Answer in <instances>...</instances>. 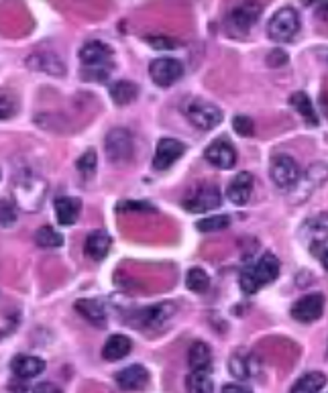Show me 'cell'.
Returning <instances> with one entry per match:
<instances>
[{
  "instance_id": "obj_3",
  "label": "cell",
  "mask_w": 328,
  "mask_h": 393,
  "mask_svg": "<svg viewBox=\"0 0 328 393\" xmlns=\"http://www.w3.org/2000/svg\"><path fill=\"white\" fill-rule=\"evenodd\" d=\"M13 190H15V204L19 206V210L35 212L43 204L47 185L41 178H37L33 174H23L17 178V183Z\"/></svg>"
},
{
  "instance_id": "obj_5",
  "label": "cell",
  "mask_w": 328,
  "mask_h": 393,
  "mask_svg": "<svg viewBox=\"0 0 328 393\" xmlns=\"http://www.w3.org/2000/svg\"><path fill=\"white\" fill-rule=\"evenodd\" d=\"M104 151H106V157H108L110 163H117V165L129 163L133 159V153H135L133 135L126 128H113L106 135Z\"/></svg>"
},
{
  "instance_id": "obj_28",
  "label": "cell",
  "mask_w": 328,
  "mask_h": 393,
  "mask_svg": "<svg viewBox=\"0 0 328 393\" xmlns=\"http://www.w3.org/2000/svg\"><path fill=\"white\" fill-rule=\"evenodd\" d=\"M27 63L31 65V69H43L47 74H54V76H61L63 74V65L61 61L51 56V53H37V56H31Z\"/></svg>"
},
{
  "instance_id": "obj_6",
  "label": "cell",
  "mask_w": 328,
  "mask_h": 393,
  "mask_svg": "<svg viewBox=\"0 0 328 393\" xmlns=\"http://www.w3.org/2000/svg\"><path fill=\"white\" fill-rule=\"evenodd\" d=\"M269 174H271V180L273 183L288 192V190H294L300 183V167L296 163L294 157L290 155H275L271 159V167H269Z\"/></svg>"
},
{
  "instance_id": "obj_1",
  "label": "cell",
  "mask_w": 328,
  "mask_h": 393,
  "mask_svg": "<svg viewBox=\"0 0 328 393\" xmlns=\"http://www.w3.org/2000/svg\"><path fill=\"white\" fill-rule=\"evenodd\" d=\"M110 60H113V49L106 43L88 41L80 49V61L84 65L82 76L94 78V80H104L110 72Z\"/></svg>"
},
{
  "instance_id": "obj_25",
  "label": "cell",
  "mask_w": 328,
  "mask_h": 393,
  "mask_svg": "<svg viewBox=\"0 0 328 393\" xmlns=\"http://www.w3.org/2000/svg\"><path fill=\"white\" fill-rule=\"evenodd\" d=\"M290 104L296 108V112L306 121V124L316 126V124L320 122L318 121V115H316V108H314V104H312V100H310V96H308L306 92H296V94H292Z\"/></svg>"
},
{
  "instance_id": "obj_4",
  "label": "cell",
  "mask_w": 328,
  "mask_h": 393,
  "mask_svg": "<svg viewBox=\"0 0 328 393\" xmlns=\"http://www.w3.org/2000/svg\"><path fill=\"white\" fill-rule=\"evenodd\" d=\"M300 27H302V23H300L298 12H296L292 6H284V8H279V10L273 15V19L269 21L268 33L273 41L288 43V41H292V39L298 35Z\"/></svg>"
},
{
  "instance_id": "obj_32",
  "label": "cell",
  "mask_w": 328,
  "mask_h": 393,
  "mask_svg": "<svg viewBox=\"0 0 328 393\" xmlns=\"http://www.w3.org/2000/svg\"><path fill=\"white\" fill-rule=\"evenodd\" d=\"M186 285H188V290H192V292H196V294H202V292H206L210 285V277L206 275L204 269H200V267H192L188 275H186Z\"/></svg>"
},
{
  "instance_id": "obj_14",
  "label": "cell",
  "mask_w": 328,
  "mask_h": 393,
  "mask_svg": "<svg viewBox=\"0 0 328 393\" xmlns=\"http://www.w3.org/2000/svg\"><path fill=\"white\" fill-rule=\"evenodd\" d=\"M183 151H186V147H183V143H179L178 139H161L157 143V149H155L153 167L157 172H163V169L172 167L183 155Z\"/></svg>"
},
{
  "instance_id": "obj_35",
  "label": "cell",
  "mask_w": 328,
  "mask_h": 393,
  "mask_svg": "<svg viewBox=\"0 0 328 393\" xmlns=\"http://www.w3.org/2000/svg\"><path fill=\"white\" fill-rule=\"evenodd\" d=\"M96 165H98V159H96V151H94V149L84 151V155H80L78 161H76V167H78V172H80L84 178H90V176L96 172Z\"/></svg>"
},
{
  "instance_id": "obj_22",
  "label": "cell",
  "mask_w": 328,
  "mask_h": 393,
  "mask_svg": "<svg viewBox=\"0 0 328 393\" xmlns=\"http://www.w3.org/2000/svg\"><path fill=\"white\" fill-rule=\"evenodd\" d=\"M176 314V303L165 302L157 303L143 312V326L145 328H159L163 322H167Z\"/></svg>"
},
{
  "instance_id": "obj_40",
  "label": "cell",
  "mask_w": 328,
  "mask_h": 393,
  "mask_svg": "<svg viewBox=\"0 0 328 393\" xmlns=\"http://www.w3.org/2000/svg\"><path fill=\"white\" fill-rule=\"evenodd\" d=\"M153 47H174V41H170V39H165V37H159V39H147Z\"/></svg>"
},
{
  "instance_id": "obj_31",
  "label": "cell",
  "mask_w": 328,
  "mask_h": 393,
  "mask_svg": "<svg viewBox=\"0 0 328 393\" xmlns=\"http://www.w3.org/2000/svg\"><path fill=\"white\" fill-rule=\"evenodd\" d=\"M229 224H231V216L214 214V216H206V218L198 220V222H196V228H198L200 233H218V231H224Z\"/></svg>"
},
{
  "instance_id": "obj_11",
  "label": "cell",
  "mask_w": 328,
  "mask_h": 393,
  "mask_svg": "<svg viewBox=\"0 0 328 393\" xmlns=\"http://www.w3.org/2000/svg\"><path fill=\"white\" fill-rule=\"evenodd\" d=\"M325 312V296L322 294H308L304 298H300L298 302L294 303L292 308V316L304 322V324H310V322H316Z\"/></svg>"
},
{
  "instance_id": "obj_43",
  "label": "cell",
  "mask_w": 328,
  "mask_h": 393,
  "mask_svg": "<svg viewBox=\"0 0 328 393\" xmlns=\"http://www.w3.org/2000/svg\"><path fill=\"white\" fill-rule=\"evenodd\" d=\"M322 10H325V12H327V15H328V4H327V6H325V8H322Z\"/></svg>"
},
{
  "instance_id": "obj_37",
  "label": "cell",
  "mask_w": 328,
  "mask_h": 393,
  "mask_svg": "<svg viewBox=\"0 0 328 393\" xmlns=\"http://www.w3.org/2000/svg\"><path fill=\"white\" fill-rule=\"evenodd\" d=\"M117 210H135V212H155V208L151 204H143V202H120L117 206Z\"/></svg>"
},
{
  "instance_id": "obj_21",
  "label": "cell",
  "mask_w": 328,
  "mask_h": 393,
  "mask_svg": "<svg viewBox=\"0 0 328 393\" xmlns=\"http://www.w3.org/2000/svg\"><path fill=\"white\" fill-rule=\"evenodd\" d=\"M261 15V4H243L231 12V23L239 31H249Z\"/></svg>"
},
{
  "instance_id": "obj_9",
  "label": "cell",
  "mask_w": 328,
  "mask_h": 393,
  "mask_svg": "<svg viewBox=\"0 0 328 393\" xmlns=\"http://www.w3.org/2000/svg\"><path fill=\"white\" fill-rule=\"evenodd\" d=\"M149 76L157 86L167 88L183 76V63L174 58H159V60L151 61Z\"/></svg>"
},
{
  "instance_id": "obj_23",
  "label": "cell",
  "mask_w": 328,
  "mask_h": 393,
  "mask_svg": "<svg viewBox=\"0 0 328 393\" xmlns=\"http://www.w3.org/2000/svg\"><path fill=\"white\" fill-rule=\"evenodd\" d=\"M188 365L192 371H208L212 365V353H210L208 344L198 340L190 346L188 351Z\"/></svg>"
},
{
  "instance_id": "obj_42",
  "label": "cell",
  "mask_w": 328,
  "mask_h": 393,
  "mask_svg": "<svg viewBox=\"0 0 328 393\" xmlns=\"http://www.w3.org/2000/svg\"><path fill=\"white\" fill-rule=\"evenodd\" d=\"M322 265H325V267L328 269V251L325 253V255H322Z\"/></svg>"
},
{
  "instance_id": "obj_34",
  "label": "cell",
  "mask_w": 328,
  "mask_h": 393,
  "mask_svg": "<svg viewBox=\"0 0 328 393\" xmlns=\"http://www.w3.org/2000/svg\"><path fill=\"white\" fill-rule=\"evenodd\" d=\"M19 218V206L15 204V200L2 198L0 200V226H10L15 224Z\"/></svg>"
},
{
  "instance_id": "obj_13",
  "label": "cell",
  "mask_w": 328,
  "mask_h": 393,
  "mask_svg": "<svg viewBox=\"0 0 328 393\" xmlns=\"http://www.w3.org/2000/svg\"><path fill=\"white\" fill-rule=\"evenodd\" d=\"M115 379L122 392H141L149 383V371L143 365H129L117 373Z\"/></svg>"
},
{
  "instance_id": "obj_39",
  "label": "cell",
  "mask_w": 328,
  "mask_h": 393,
  "mask_svg": "<svg viewBox=\"0 0 328 393\" xmlns=\"http://www.w3.org/2000/svg\"><path fill=\"white\" fill-rule=\"evenodd\" d=\"M268 61L271 67H277L279 63H286L288 58H286V53H281V51H271V56H269Z\"/></svg>"
},
{
  "instance_id": "obj_30",
  "label": "cell",
  "mask_w": 328,
  "mask_h": 393,
  "mask_svg": "<svg viewBox=\"0 0 328 393\" xmlns=\"http://www.w3.org/2000/svg\"><path fill=\"white\" fill-rule=\"evenodd\" d=\"M35 242L41 249H60L61 244H63V237H61L56 228H51V226H41L35 233Z\"/></svg>"
},
{
  "instance_id": "obj_8",
  "label": "cell",
  "mask_w": 328,
  "mask_h": 393,
  "mask_svg": "<svg viewBox=\"0 0 328 393\" xmlns=\"http://www.w3.org/2000/svg\"><path fill=\"white\" fill-rule=\"evenodd\" d=\"M220 190L212 183H202L200 187H196L190 196H186L183 200V208L194 214H202V212L214 210L220 206Z\"/></svg>"
},
{
  "instance_id": "obj_12",
  "label": "cell",
  "mask_w": 328,
  "mask_h": 393,
  "mask_svg": "<svg viewBox=\"0 0 328 393\" xmlns=\"http://www.w3.org/2000/svg\"><path fill=\"white\" fill-rule=\"evenodd\" d=\"M204 157L210 165H214L218 169H231L237 163V151H235L233 143L227 139H218V141L210 143Z\"/></svg>"
},
{
  "instance_id": "obj_36",
  "label": "cell",
  "mask_w": 328,
  "mask_h": 393,
  "mask_svg": "<svg viewBox=\"0 0 328 393\" xmlns=\"http://www.w3.org/2000/svg\"><path fill=\"white\" fill-rule=\"evenodd\" d=\"M233 128H235V133H239L240 137H251L255 133V124L245 115H237L233 119Z\"/></svg>"
},
{
  "instance_id": "obj_10",
  "label": "cell",
  "mask_w": 328,
  "mask_h": 393,
  "mask_svg": "<svg viewBox=\"0 0 328 393\" xmlns=\"http://www.w3.org/2000/svg\"><path fill=\"white\" fill-rule=\"evenodd\" d=\"M302 233V241L306 242V246L312 251V253H316L320 246H325L328 241V214L327 212H322V214H318V216H314V218H310L302 228H300Z\"/></svg>"
},
{
  "instance_id": "obj_41",
  "label": "cell",
  "mask_w": 328,
  "mask_h": 393,
  "mask_svg": "<svg viewBox=\"0 0 328 393\" xmlns=\"http://www.w3.org/2000/svg\"><path fill=\"white\" fill-rule=\"evenodd\" d=\"M222 393H251L247 387H243L239 383H229L222 387Z\"/></svg>"
},
{
  "instance_id": "obj_26",
  "label": "cell",
  "mask_w": 328,
  "mask_h": 393,
  "mask_svg": "<svg viewBox=\"0 0 328 393\" xmlns=\"http://www.w3.org/2000/svg\"><path fill=\"white\" fill-rule=\"evenodd\" d=\"M108 92H110V98H113L115 104L126 106L139 96V86L135 82H129V80H119V82L110 84Z\"/></svg>"
},
{
  "instance_id": "obj_27",
  "label": "cell",
  "mask_w": 328,
  "mask_h": 393,
  "mask_svg": "<svg viewBox=\"0 0 328 393\" xmlns=\"http://www.w3.org/2000/svg\"><path fill=\"white\" fill-rule=\"evenodd\" d=\"M325 385H327V375L320 371H312V373L302 375L290 393H318Z\"/></svg>"
},
{
  "instance_id": "obj_20",
  "label": "cell",
  "mask_w": 328,
  "mask_h": 393,
  "mask_svg": "<svg viewBox=\"0 0 328 393\" xmlns=\"http://www.w3.org/2000/svg\"><path fill=\"white\" fill-rule=\"evenodd\" d=\"M76 310L84 320H88L90 324H94V326H104L106 324V308L100 300H90V298L78 300Z\"/></svg>"
},
{
  "instance_id": "obj_18",
  "label": "cell",
  "mask_w": 328,
  "mask_h": 393,
  "mask_svg": "<svg viewBox=\"0 0 328 393\" xmlns=\"http://www.w3.org/2000/svg\"><path fill=\"white\" fill-rule=\"evenodd\" d=\"M10 369L15 373V377L19 379H31V377H37L43 373L45 369V361L39 359V357H33V355H21V357H15Z\"/></svg>"
},
{
  "instance_id": "obj_17",
  "label": "cell",
  "mask_w": 328,
  "mask_h": 393,
  "mask_svg": "<svg viewBox=\"0 0 328 393\" xmlns=\"http://www.w3.org/2000/svg\"><path fill=\"white\" fill-rule=\"evenodd\" d=\"M131 349H133V342H131L129 336H124V334H113V336L104 342V346H102V359L108 361V363L120 361V359H124V357L131 353Z\"/></svg>"
},
{
  "instance_id": "obj_33",
  "label": "cell",
  "mask_w": 328,
  "mask_h": 393,
  "mask_svg": "<svg viewBox=\"0 0 328 393\" xmlns=\"http://www.w3.org/2000/svg\"><path fill=\"white\" fill-rule=\"evenodd\" d=\"M17 96L10 90H0V121H6L17 115Z\"/></svg>"
},
{
  "instance_id": "obj_2",
  "label": "cell",
  "mask_w": 328,
  "mask_h": 393,
  "mask_svg": "<svg viewBox=\"0 0 328 393\" xmlns=\"http://www.w3.org/2000/svg\"><path fill=\"white\" fill-rule=\"evenodd\" d=\"M279 275V259L271 253H265L253 267H247L240 273V290L245 294H255L259 287L269 285Z\"/></svg>"
},
{
  "instance_id": "obj_7",
  "label": "cell",
  "mask_w": 328,
  "mask_h": 393,
  "mask_svg": "<svg viewBox=\"0 0 328 393\" xmlns=\"http://www.w3.org/2000/svg\"><path fill=\"white\" fill-rule=\"evenodd\" d=\"M186 117L196 128L210 131V128H214L222 122V110L216 104L206 102V100H194V102L188 104Z\"/></svg>"
},
{
  "instance_id": "obj_15",
  "label": "cell",
  "mask_w": 328,
  "mask_h": 393,
  "mask_svg": "<svg viewBox=\"0 0 328 393\" xmlns=\"http://www.w3.org/2000/svg\"><path fill=\"white\" fill-rule=\"evenodd\" d=\"M253 185H255V178L249 172H240L233 178V182L229 183L227 196L235 206H245L253 194Z\"/></svg>"
},
{
  "instance_id": "obj_38",
  "label": "cell",
  "mask_w": 328,
  "mask_h": 393,
  "mask_svg": "<svg viewBox=\"0 0 328 393\" xmlns=\"http://www.w3.org/2000/svg\"><path fill=\"white\" fill-rule=\"evenodd\" d=\"M33 393H61V390L56 383H49V381H43L39 385H35Z\"/></svg>"
},
{
  "instance_id": "obj_16",
  "label": "cell",
  "mask_w": 328,
  "mask_h": 393,
  "mask_svg": "<svg viewBox=\"0 0 328 393\" xmlns=\"http://www.w3.org/2000/svg\"><path fill=\"white\" fill-rule=\"evenodd\" d=\"M54 206H56V216H58V222L61 226H69L78 220L80 210H82V202L80 198H74V196H60L54 200Z\"/></svg>"
},
{
  "instance_id": "obj_19",
  "label": "cell",
  "mask_w": 328,
  "mask_h": 393,
  "mask_svg": "<svg viewBox=\"0 0 328 393\" xmlns=\"http://www.w3.org/2000/svg\"><path fill=\"white\" fill-rule=\"evenodd\" d=\"M110 244H113V241H110V235H108L106 231H92L88 237H86L84 249H86L90 259L102 261V259L108 255Z\"/></svg>"
},
{
  "instance_id": "obj_29",
  "label": "cell",
  "mask_w": 328,
  "mask_h": 393,
  "mask_svg": "<svg viewBox=\"0 0 328 393\" xmlns=\"http://www.w3.org/2000/svg\"><path fill=\"white\" fill-rule=\"evenodd\" d=\"M186 390L188 393H214L208 371H192L186 379Z\"/></svg>"
},
{
  "instance_id": "obj_24",
  "label": "cell",
  "mask_w": 328,
  "mask_h": 393,
  "mask_svg": "<svg viewBox=\"0 0 328 393\" xmlns=\"http://www.w3.org/2000/svg\"><path fill=\"white\" fill-rule=\"evenodd\" d=\"M253 365H255L253 355L245 349H239V351H235V355L229 361V371L237 379H249L253 375Z\"/></svg>"
}]
</instances>
